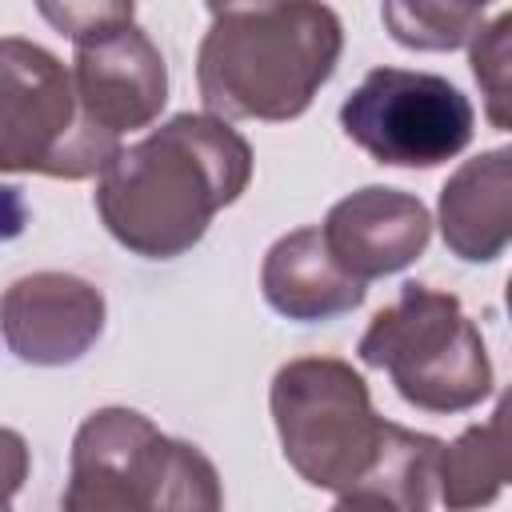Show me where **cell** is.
<instances>
[{
  "label": "cell",
  "mask_w": 512,
  "mask_h": 512,
  "mask_svg": "<svg viewBox=\"0 0 512 512\" xmlns=\"http://www.w3.org/2000/svg\"><path fill=\"white\" fill-rule=\"evenodd\" d=\"M432 236V216L420 196L368 184L336 200L320 224V240L336 268L368 288V280L408 268Z\"/></svg>",
  "instance_id": "cell-10"
},
{
  "label": "cell",
  "mask_w": 512,
  "mask_h": 512,
  "mask_svg": "<svg viewBox=\"0 0 512 512\" xmlns=\"http://www.w3.org/2000/svg\"><path fill=\"white\" fill-rule=\"evenodd\" d=\"M196 84L216 120H296L336 72L344 28L328 4H212Z\"/></svg>",
  "instance_id": "cell-2"
},
{
  "label": "cell",
  "mask_w": 512,
  "mask_h": 512,
  "mask_svg": "<svg viewBox=\"0 0 512 512\" xmlns=\"http://www.w3.org/2000/svg\"><path fill=\"white\" fill-rule=\"evenodd\" d=\"M104 332V296L72 272H32L0 296V336L8 352L36 368L76 364Z\"/></svg>",
  "instance_id": "cell-9"
},
{
  "label": "cell",
  "mask_w": 512,
  "mask_h": 512,
  "mask_svg": "<svg viewBox=\"0 0 512 512\" xmlns=\"http://www.w3.org/2000/svg\"><path fill=\"white\" fill-rule=\"evenodd\" d=\"M440 500L448 512H476L488 508L508 484V412L496 404L488 424H472L460 432L436 468Z\"/></svg>",
  "instance_id": "cell-13"
},
{
  "label": "cell",
  "mask_w": 512,
  "mask_h": 512,
  "mask_svg": "<svg viewBox=\"0 0 512 512\" xmlns=\"http://www.w3.org/2000/svg\"><path fill=\"white\" fill-rule=\"evenodd\" d=\"M116 152L120 140L84 116L72 68L32 40L0 36V172L88 180Z\"/></svg>",
  "instance_id": "cell-6"
},
{
  "label": "cell",
  "mask_w": 512,
  "mask_h": 512,
  "mask_svg": "<svg viewBox=\"0 0 512 512\" xmlns=\"http://www.w3.org/2000/svg\"><path fill=\"white\" fill-rule=\"evenodd\" d=\"M356 356L388 372L396 392L424 412H464L492 392V360L480 328L452 292L416 280L372 316Z\"/></svg>",
  "instance_id": "cell-4"
},
{
  "label": "cell",
  "mask_w": 512,
  "mask_h": 512,
  "mask_svg": "<svg viewBox=\"0 0 512 512\" xmlns=\"http://www.w3.org/2000/svg\"><path fill=\"white\" fill-rule=\"evenodd\" d=\"M512 12H500L492 24H484L468 44H472V76L484 92V108L492 128H508V104H512Z\"/></svg>",
  "instance_id": "cell-15"
},
{
  "label": "cell",
  "mask_w": 512,
  "mask_h": 512,
  "mask_svg": "<svg viewBox=\"0 0 512 512\" xmlns=\"http://www.w3.org/2000/svg\"><path fill=\"white\" fill-rule=\"evenodd\" d=\"M260 288H264V300L280 316L300 320V324L344 316L360 308L368 292L364 284H356L352 276L336 268V260L328 256L320 240V228H296L280 236L264 256Z\"/></svg>",
  "instance_id": "cell-12"
},
{
  "label": "cell",
  "mask_w": 512,
  "mask_h": 512,
  "mask_svg": "<svg viewBox=\"0 0 512 512\" xmlns=\"http://www.w3.org/2000/svg\"><path fill=\"white\" fill-rule=\"evenodd\" d=\"M396 44L416 52H448L484 28V4H384L380 8Z\"/></svg>",
  "instance_id": "cell-14"
},
{
  "label": "cell",
  "mask_w": 512,
  "mask_h": 512,
  "mask_svg": "<svg viewBox=\"0 0 512 512\" xmlns=\"http://www.w3.org/2000/svg\"><path fill=\"white\" fill-rule=\"evenodd\" d=\"M28 440L16 428L0 424V512H12V496L24 488L28 480Z\"/></svg>",
  "instance_id": "cell-16"
},
{
  "label": "cell",
  "mask_w": 512,
  "mask_h": 512,
  "mask_svg": "<svg viewBox=\"0 0 512 512\" xmlns=\"http://www.w3.org/2000/svg\"><path fill=\"white\" fill-rule=\"evenodd\" d=\"M440 232L452 256L488 264L512 236V152L492 148L464 160L440 188Z\"/></svg>",
  "instance_id": "cell-11"
},
{
  "label": "cell",
  "mask_w": 512,
  "mask_h": 512,
  "mask_svg": "<svg viewBox=\"0 0 512 512\" xmlns=\"http://www.w3.org/2000/svg\"><path fill=\"white\" fill-rule=\"evenodd\" d=\"M248 180V140L208 112H180L116 152L100 172L96 212L128 252L172 260L200 244L212 216L236 204Z\"/></svg>",
  "instance_id": "cell-1"
},
{
  "label": "cell",
  "mask_w": 512,
  "mask_h": 512,
  "mask_svg": "<svg viewBox=\"0 0 512 512\" xmlns=\"http://www.w3.org/2000/svg\"><path fill=\"white\" fill-rule=\"evenodd\" d=\"M472 124L476 112L452 80L412 68H372L340 104L344 136L392 168H436L460 156Z\"/></svg>",
  "instance_id": "cell-8"
},
{
  "label": "cell",
  "mask_w": 512,
  "mask_h": 512,
  "mask_svg": "<svg viewBox=\"0 0 512 512\" xmlns=\"http://www.w3.org/2000/svg\"><path fill=\"white\" fill-rule=\"evenodd\" d=\"M272 420L300 480L348 492L376 464L388 420L376 416L364 376L340 356H300L272 376Z\"/></svg>",
  "instance_id": "cell-5"
},
{
  "label": "cell",
  "mask_w": 512,
  "mask_h": 512,
  "mask_svg": "<svg viewBox=\"0 0 512 512\" xmlns=\"http://www.w3.org/2000/svg\"><path fill=\"white\" fill-rule=\"evenodd\" d=\"M40 16L76 44L72 84L96 128L120 140L160 116L168 100V64L152 36L136 24L132 4H44Z\"/></svg>",
  "instance_id": "cell-7"
},
{
  "label": "cell",
  "mask_w": 512,
  "mask_h": 512,
  "mask_svg": "<svg viewBox=\"0 0 512 512\" xmlns=\"http://www.w3.org/2000/svg\"><path fill=\"white\" fill-rule=\"evenodd\" d=\"M332 512H404L384 488L376 484H356L348 492H340V500L332 504Z\"/></svg>",
  "instance_id": "cell-17"
},
{
  "label": "cell",
  "mask_w": 512,
  "mask_h": 512,
  "mask_svg": "<svg viewBox=\"0 0 512 512\" xmlns=\"http://www.w3.org/2000/svg\"><path fill=\"white\" fill-rule=\"evenodd\" d=\"M60 512H224V492L196 444L112 404L76 428Z\"/></svg>",
  "instance_id": "cell-3"
}]
</instances>
